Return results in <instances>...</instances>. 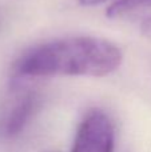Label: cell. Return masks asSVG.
<instances>
[{"mask_svg": "<svg viewBox=\"0 0 151 152\" xmlns=\"http://www.w3.org/2000/svg\"><path fill=\"white\" fill-rule=\"evenodd\" d=\"M123 55L108 40L78 36L50 42L27 51L12 67V81L51 76L103 77L119 68Z\"/></svg>", "mask_w": 151, "mask_h": 152, "instance_id": "1", "label": "cell"}, {"mask_svg": "<svg viewBox=\"0 0 151 152\" xmlns=\"http://www.w3.org/2000/svg\"><path fill=\"white\" fill-rule=\"evenodd\" d=\"M115 129L102 110H90L82 119L71 152H114Z\"/></svg>", "mask_w": 151, "mask_h": 152, "instance_id": "2", "label": "cell"}, {"mask_svg": "<svg viewBox=\"0 0 151 152\" xmlns=\"http://www.w3.org/2000/svg\"><path fill=\"white\" fill-rule=\"evenodd\" d=\"M37 104H39V97L35 94H28L18 103L15 108L12 110L7 123V134L8 136H15L20 134L28 120L31 119L32 113L35 112Z\"/></svg>", "mask_w": 151, "mask_h": 152, "instance_id": "3", "label": "cell"}, {"mask_svg": "<svg viewBox=\"0 0 151 152\" xmlns=\"http://www.w3.org/2000/svg\"><path fill=\"white\" fill-rule=\"evenodd\" d=\"M150 8L151 0H115L106 10V16L108 19H122Z\"/></svg>", "mask_w": 151, "mask_h": 152, "instance_id": "4", "label": "cell"}, {"mask_svg": "<svg viewBox=\"0 0 151 152\" xmlns=\"http://www.w3.org/2000/svg\"><path fill=\"white\" fill-rule=\"evenodd\" d=\"M141 29H142V34L143 35H146V36H151V15L142 21Z\"/></svg>", "mask_w": 151, "mask_h": 152, "instance_id": "5", "label": "cell"}, {"mask_svg": "<svg viewBox=\"0 0 151 152\" xmlns=\"http://www.w3.org/2000/svg\"><path fill=\"white\" fill-rule=\"evenodd\" d=\"M106 1H108V0H78V3L83 7H94V5L103 4Z\"/></svg>", "mask_w": 151, "mask_h": 152, "instance_id": "6", "label": "cell"}]
</instances>
